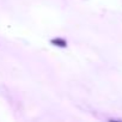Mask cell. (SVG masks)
<instances>
[{"label":"cell","instance_id":"obj_1","mask_svg":"<svg viewBox=\"0 0 122 122\" xmlns=\"http://www.w3.org/2000/svg\"><path fill=\"white\" fill-rule=\"evenodd\" d=\"M51 44H54V46H56V47H60V48H66L67 47V42L64 40V38H53L51 41Z\"/></svg>","mask_w":122,"mask_h":122}]
</instances>
